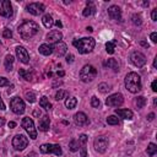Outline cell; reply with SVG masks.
Masks as SVG:
<instances>
[{"mask_svg":"<svg viewBox=\"0 0 157 157\" xmlns=\"http://www.w3.org/2000/svg\"><path fill=\"white\" fill-rule=\"evenodd\" d=\"M38 31H39V26L34 21L27 20L18 26V33L22 39H31L38 33Z\"/></svg>","mask_w":157,"mask_h":157,"instance_id":"6da1fadb","label":"cell"},{"mask_svg":"<svg viewBox=\"0 0 157 157\" xmlns=\"http://www.w3.org/2000/svg\"><path fill=\"white\" fill-rule=\"evenodd\" d=\"M74 47L78 50V53L81 54H87L90 52H92V49L96 45V40L92 37H83L81 39H75L72 42Z\"/></svg>","mask_w":157,"mask_h":157,"instance_id":"7a4b0ae2","label":"cell"},{"mask_svg":"<svg viewBox=\"0 0 157 157\" xmlns=\"http://www.w3.org/2000/svg\"><path fill=\"white\" fill-rule=\"evenodd\" d=\"M125 87L131 93H137L141 90V77L136 72H129L125 76Z\"/></svg>","mask_w":157,"mask_h":157,"instance_id":"3957f363","label":"cell"},{"mask_svg":"<svg viewBox=\"0 0 157 157\" xmlns=\"http://www.w3.org/2000/svg\"><path fill=\"white\" fill-rule=\"evenodd\" d=\"M97 76V69L93 65H85L80 71V78L83 82H91Z\"/></svg>","mask_w":157,"mask_h":157,"instance_id":"277c9868","label":"cell"},{"mask_svg":"<svg viewBox=\"0 0 157 157\" xmlns=\"http://www.w3.org/2000/svg\"><path fill=\"white\" fill-rule=\"evenodd\" d=\"M21 126L27 131V134L29 135V137L31 139H37V130H36V128H34V123H33V120L29 118V117H25L23 119H22V121H21Z\"/></svg>","mask_w":157,"mask_h":157,"instance_id":"5b68a950","label":"cell"},{"mask_svg":"<svg viewBox=\"0 0 157 157\" xmlns=\"http://www.w3.org/2000/svg\"><path fill=\"white\" fill-rule=\"evenodd\" d=\"M10 108L15 114H22L25 112L26 105H25V102L20 97H13L10 101Z\"/></svg>","mask_w":157,"mask_h":157,"instance_id":"8992f818","label":"cell"},{"mask_svg":"<svg viewBox=\"0 0 157 157\" xmlns=\"http://www.w3.org/2000/svg\"><path fill=\"white\" fill-rule=\"evenodd\" d=\"M108 144H109L108 137H105V136H98L93 141V147H94V150L98 153H104L105 150H107V147H108Z\"/></svg>","mask_w":157,"mask_h":157,"instance_id":"52a82bcc","label":"cell"},{"mask_svg":"<svg viewBox=\"0 0 157 157\" xmlns=\"http://www.w3.org/2000/svg\"><path fill=\"white\" fill-rule=\"evenodd\" d=\"M27 145H28V139H27L25 135L18 134V135H16V136L12 139V146H13L15 150L22 151V150H25V148L27 147Z\"/></svg>","mask_w":157,"mask_h":157,"instance_id":"ba28073f","label":"cell"},{"mask_svg":"<svg viewBox=\"0 0 157 157\" xmlns=\"http://www.w3.org/2000/svg\"><path fill=\"white\" fill-rule=\"evenodd\" d=\"M130 61L137 66V67H142L146 64V56L141 53V52H132L130 54Z\"/></svg>","mask_w":157,"mask_h":157,"instance_id":"9c48e42d","label":"cell"},{"mask_svg":"<svg viewBox=\"0 0 157 157\" xmlns=\"http://www.w3.org/2000/svg\"><path fill=\"white\" fill-rule=\"evenodd\" d=\"M40 152L42 153H54L56 156H60L63 153L61 151V147L55 144V145H52V144H43L40 146Z\"/></svg>","mask_w":157,"mask_h":157,"instance_id":"30bf717a","label":"cell"},{"mask_svg":"<svg viewBox=\"0 0 157 157\" xmlns=\"http://www.w3.org/2000/svg\"><path fill=\"white\" fill-rule=\"evenodd\" d=\"M123 102H124V98L121 93H113L105 99V104L108 107H119L123 104Z\"/></svg>","mask_w":157,"mask_h":157,"instance_id":"8fae6325","label":"cell"},{"mask_svg":"<svg viewBox=\"0 0 157 157\" xmlns=\"http://www.w3.org/2000/svg\"><path fill=\"white\" fill-rule=\"evenodd\" d=\"M26 10L29 13H32L34 16H38V15H40V13L44 12L45 7H44V5L42 2H31V4H28L26 6Z\"/></svg>","mask_w":157,"mask_h":157,"instance_id":"7c38bea8","label":"cell"},{"mask_svg":"<svg viewBox=\"0 0 157 157\" xmlns=\"http://www.w3.org/2000/svg\"><path fill=\"white\" fill-rule=\"evenodd\" d=\"M13 13L12 5L9 0H0V15L4 17H11Z\"/></svg>","mask_w":157,"mask_h":157,"instance_id":"4fadbf2b","label":"cell"},{"mask_svg":"<svg viewBox=\"0 0 157 157\" xmlns=\"http://www.w3.org/2000/svg\"><path fill=\"white\" fill-rule=\"evenodd\" d=\"M16 55H17V59H18L21 63H23V64H28V63H29V55H28L27 50H26L23 47L18 45V47L16 48Z\"/></svg>","mask_w":157,"mask_h":157,"instance_id":"5bb4252c","label":"cell"},{"mask_svg":"<svg viewBox=\"0 0 157 157\" xmlns=\"http://www.w3.org/2000/svg\"><path fill=\"white\" fill-rule=\"evenodd\" d=\"M108 15L112 20H115V21H120L121 20V10L119 6L117 5H112L108 7Z\"/></svg>","mask_w":157,"mask_h":157,"instance_id":"9a60e30c","label":"cell"},{"mask_svg":"<svg viewBox=\"0 0 157 157\" xmlns=\"http://www.w3.org/2000/svg\"><path fill=\"white\" fill-rule=\"evenodd\" d=\"M61 38H63V33L58 29H53L47 34V40L49 43H58L61 40Z\"/></svg>","mask_w":157,"mask_h":157,"instance_id":"2e32d148","label":"cell"},{"mask_svg":"<svg viewBox=\"0 0 157 157\" xmlns=\"http://www.w3.org/2000/svg\"><path fill=\"white\" fill-rule=\"evenodd\" d=\"M66 50H67V47H66V44L64 43V42H58V43H55L54 44V47H53V52L55 53V55L56 56H63V55H65V53H66Z\"/></svg>","mask_w":157,"mask_h":157,"instance_id":"e0dca14e","label":"cell"},{"mask_svg":"<svg viewBox=\"0 0 157 157\" xmlns=\"http://www.w3.org/2000/svg\"><path fill=\"white\" fill-rule=\"evenodd\" d=\"M74 121H75L76 125L83 126V125L88 124V117H87L83 112H78V113H76V114L74 115Z\"/></svg>","mask_w":157,"mask_h":157,"instance_id":"ac0fdd59","label":"cell"},{"mask_svg":"<svg viewBox=\"0 0 157 157\" xmlns=\"http://www.w3.org/2000/svg\"><path fill=\"white\" fill-rule=\"evenodd\" d=\"M94 12H96V6H94V4L92 2V1H87L86 2V7H85V10H83V16H86V17H88V16H92V15H94Z\"/></svg>","mask_w":157,"mask_h":157,"instance_id":"d6986e66","label":"cell"},{"mask_svg":"<svg viewBox=\"0 0 157 157\" xmlns=\"http://www.w3.org/2000/svg\"><path fill=\"white\" fill-rule=\"evenodd\" d=\"M115 114L123 119H128V120L132 119V112L130 109H119L118 108V109H115Z\"/></svg>","mask_w":157,"mask_h":157,"instance_id":"ffe728a7","label":"cell"},{"mask_svg":"<svg viewBox=\"0 0 157 157\" xmlns=\"http://www.w3.org/2000/svg\"><path fill=\"white\" fill-rule=\"evenodd\" d=\"M49 125H50V119H49L48 115H44L39 120V130L40 131H47V130H49Z\"/></svg>","mask_w":157,"mask_h":157,"instance_id":"44dd1931","label":"cell"},{"mask_svg":"<svg viewBox=\"0 0 157 157\" xmlns=\"http://www.w3.org/2000/svg\"><path fill=\"white\" fill-rule=\"evenodd\" d=\"M38 50L42 55H50L53 53V47L50 44H42V45H39Z\"/></svg>","mask_w":157,"mask_h":157,"instance_id":"7402d4cb","label":"cell"},{"mask_svg":"<svg viewBox=\"0 0 157 157\" xmlns=\"http://www.w3.org/2000/svg\"><path fill=\"white\" fill-rule=\"evenodd\" d=\"M42 22H43V26H44L45 28H52L53 25H54L53 17H52L49 13H47V15H44V16L42 17Z\"/></svg>","mask_w":157,"mask_h":157,"instance_id":"603a6c76","label":"cell"},{"mask_svg":"<svg viewBox=\"0 0 157 157\" xmlns=\"http://www.w3.org/2000/svg\"><path fill=\"white\" fill-rule=\"evenodd\" d=\"M13 61H15V59H13V56L11 55V54H7L6 56H5V69H6V71H11L12 70V67H13Z\"/></svg>","mask_w":157,"mask_h":157,"instance_id":"cb8c5ba5","label":"cell"},{"mask_svg":"<svg viewBox=\"0 0 157 157\" xmlns=\"http://www.w3.org/2000/svg\"><path fill=\"white\" fill-rule=\"evenodd\" d=\"M104 66H108L109 69H113L114 71H118L119 70V65H118V61L115 59H108L105 63H104Z\"/></svg>","mask_w":157,"mask_h":157,"instance_id":"d4e9b609","label":"cell"},{"mask_svg":"<svg viewBox=\"0 0 157 157\" xmlns=\"http://www.w3.org/2000/svg\"><path fill=\"white\" fill-rule=\"evenodd\" d=\"M39 105H40L42 108H44L45 110H50V109H52V103L48 101V98H47L45 96L40 97V99H39Z\"/></svg>","mask_w":157,"mask_h":157,"instance_id":"484cf974","label":"cell"},{"mask_svg":"<svg viewBox=\"0 0 157 157\" xmlns=\"http://www.w3.org/2000/svg\"><path fill=\"white\" fill-rule=\"evenodd\" d=\"M18 75H20L22 78H25L26 81H32V80H33V75H32V72L26 71L25 69H20V70H18Z\"/></svg>","mask_w":157,"mask_h":157,"instance_id":"4316f807","label":"cell"},{"mask_svg":"<svg viewBox=\"0 0 157 157\" xmlns=\"http://www.w3.org/2000/svg\"><path fill=\"white\" fill-rule=\"evenodd\" d=\"M76 104H77V99H76L75 97H70V98H67V99L65 101V105H66V108H69V109H74V108L76 107Z\"/></svg>","mask_w":157,"mask_h":157,"instance_id":"83f0119b","label":"cell"},{"mask_svg":"<svg viewBox=\"0 0 157 157\" xmlns=\"http://www.w3.org/2000/svg\"><path fill=\"white\" fill-rule=\"evenodd\" d=\"M69 148H70L71 152H76V151H78V148H80V144H78V141H77L76 139H72V140L70 141V144H69Z\"/></svg>","mask_w":157,"mask_h":157,"instance_id":"f1b7e54d","label":"cell"},{"mask_svg":"<svg viewBox=\"0 0 157 157\" xmlns=\"http://www.w3.org/2000/svg\"><path fill=\"white\" fill-rule=\"evenodd\" d=\"M115 40H112V42H107L105 43V50L108 54H113L114 53V49H115Z\"/></svg>","mask_w":157,"mask_h":157,"instance_id":"f546056e","label":"cell"},{"mask_svg":"<svg viewBox=\"0 0 157 157\" xmlns=\"http://www.w3.org/2000/svg\"><path fill=\"white\" fill-rule=\"evenodd\" d=\"M135 104L137 108H144L145 104H146V98L144 96H139L136 99H135Z\"/></svg>","mask_w":157,"mask_h":157,"instance_id":"4dcf8cb0","label":"cell"},{"mask_svg":"<svg viewBox=\"0 0 157 157\" xmlns=\"http://www.w3.org/2000/svg\"><path fill=\"white\" fill-rule=\"evenodd\" d=\"M146 152H147L148 156H153V155H156V152H157V146H156L153 142L148 144V147H147Z\"/></svg>","mask_w":157,"mask_h":157,"instance_id":"1f68e13d","label":"cell"},{"mask_svg":"<svg viewBox=\"0 0 157 157\" xmlns=\"http://www.w3.org/2000/svg\"><path fill=\"white\" fill-rule=\"evenodd\" d=\"M25 97H26V99H27L29 103H34V102H36V93L32 92V91H27V92L25 93Z\"/></svg>","mask_w":157,"mask_h":157,"instance_id":"d6a6232c","label":"cell"},{"mask_svg":"<svg viewBox=\"0 0 157 157\" xmlns=\"http://www.w3.org/2000/svg\"><path fill=\"white\" fill-rule=\"evenodd\" d=\"M67 96H69L67 91L59 90V91L55 93V99H56V101H60V99H63V98H65V97H67Z\"/></svg>","mask_w":157,"mask_h":157,"instance_id":"836d02e7","label":"cell"},{"mask_svg":"<svg viewBox=\"0 0 157 157\" xmlns=\"http://www.w3.org/2000/svg\"><path fill=\"white\" fill-rule=\"evenodd\" d=\"M98 90H99L102 93H107V92H108V91H110L112 88H110V86H109L108 83L102 82V83H99V85H98Z\"/></svg>","mask_w":157,"mask_h":157,"instance_id":"e575fe53","label":"cell"},{"mask_svg":"<svg viewBox=\"0 0 157 157\" xmlns=\"http://www.w3.org/2000/svg\"><path fill=\"white\" fill-rule=\"evenodd\" d=\"M131 21H132V23H134V25H136V26H140V25L142 23L141 16H140V15H137V13H134V15L131 16Z\"/></svg>","mask_w":157,"mask_h":157,"instance_id":"d590c367","label":"cell"},{"mask_svg":"<svg viewBox=\"0 0 157 157\" xmlns=\"http://www.w3.org/2000/svg\"><path fill=\"white\" fill-rule=\"evenodd\" d=\"M107 123H108L109 125H117V124L119 123V120H118V118H117L115 115H109V117L107 118Z\"/></svg>","mask_w":157,"mask_h":157,"instance_id":"8d00e7d4","label":"cell"},{"mask_svg":"<svg viewBox=\"0 0 157 157\" xmlns=\"http://www.w3.org/2000/svg\"><path fill=\"white\" fill-rule=\"evenodd\" d=\"M91 105H92L93 108H99L101 102H99V99H98L96 96H93V97L91 98Z\"/></svg>","mask_w":157,"mask_h":157,"instance_id":"74e56055","label":"cell"},{"mask_svg":"<svg viewBox=\"0 0 157 157\" xmlns=\"http://www.w3.org/2000/svg\"><path fill=\"white\" fill-rule=\"evenodd\" d=\"M78 144H80V146H85L86 145V142H87V136L85 135V134H81L80 136H78Z\"/></svg>","mask_w":157,"mask_h":157,"instance_id":"f35d334b","label":"cell"},{"mask_svg":"<svg viewBox=\"0 0 157 157\" xmlns=\"http://www.w3.org/2000/svg\"><path fill=\"white\" fill-rule=\"evenodd\" d=\"M2 37H4V38H11V37H12V32H11V29L5 28V29L2 31Z\"/></svg>","mask_w":157,"mask_h":157,"instance_id":"ab89813d","label":"cell"},{"mask_svg":"<svg viewBox=\"0 0 157 157\" xmlns=\"http://www.w3.org/2000/svg\"><path fill=\"white\" fill-rule=\"evenodd\" d=\"M7 85H9V80H7L6 77H1V76H0V87L7 86Z\"/></svg>","mask_w":157,"mask_h":157,"instance_id":"60d3db41","label":"cell"},{"mask_svg":"<svg viewBox=\"0 0 157 157\" xmlns=\"http://www.w3.org/2000/svg\"><path fill=\"white\" fill-rule=\"evenodd\" d=\"M80 156L81 157H87V151H86V147L85 146H81L80 147Z\"/></svg>","mask_w":157,"mask_h":157,"instance_id":"b9f144b4","label":"cell"},{"mask_svg":"<svg viewBox=\"0 0 157 157\" xmlns=\"http://www.w3.org/2000/svg\"><path fill=\"white\" fill-rule=\"evenodd\" d=\"M151 17H152V21H157V9H153L152 10Z\"/></svg>","mask_w":157,"mask_h":157,"instance_id":"7bdbcfd3","label":"cell"},{"mask_svg":"<svg viewBox=\"0 0 157 157\" xmlns=\"http://www.w3.org/2000/svg\"><path fill=\"white\" fill-rule=\"evenodd\" d=\"M150 37H151V40H152V43H157V33H156V32H152Z\"/></svg>","mask_w":157,"mask_h":157,"instance_id":"ee69618b","label":"cell"},{"mask_svg":"<svg viewBox=\"0 0 157 157\" xmlns=\"http://www.w3.org/2000/svg\"><path fill=\"white\" fill-rule=\"evenodd\" d=\"M151 87H152V91H153V92H157V80H155V81L152 82Z\"/></svg>","mask_w":157,"mask_h":157,"instance_id":"f6af8a7d","label":"cell"},{"mask_svg":"<svg viewBox=\"0 0 157 157\" xmlns=\"http://www.w3.org/2000/svg\"><path fill=\"white\" fill-rule=\"evenodd\" d=\"M66 61H67V63H72V61H74V55H72V54H69V55L66 56Z\"/></svg>","mask_w":157,"mask_h":157,"instance_id":"bcb514c9","label":"cell"},{"mask_svg":"<svg viewBox=\"0 0 157 157\" xmlns=\"http://www.w3.org/2000/svg\"><path fill=\"white\" fill-rule=\"evenodd\" d=\"M153 119H155V113H150V114L147 115V120H148V121H152Z\"/></svg>","mask_w":157,"mask_h":157,"instance_id":"7dc6e473","label":"cell"},{"mask_svg":"<svg viewBox=\"0 0 157 157\" xmlns=\"http://www.w3.org/2000/svg\"><path fill=\"white\" fill-rule=\"evenodd\" d=\"M140 44H141L142 47H145V48H148V43H147V42H145V40H141V42H140Z\"/></svg>","mask_w":157,"mask_h":157,"instance_id":"c3c4849f","label":"cell"},{"mask_svg":"<svg viewBox=\"0 0 157 157\" xmlns=\"http://www.w3.org/2000/svg\"><path fill=\"white\" fill-rule=\"evenodd\" d=\"M7 125H9V128H11V129H12V128H15V126H16V123H15V121H9V124H7Z\"/></svg>","mask_w":157,"mask_h":157,"instance_id":"681fc988","label":"cell"},{"mask_svg":"<svg viewBox=\"0 0 157 157\" xmlns=\"http://www.w3.org/2000/svg\"><path fill=\"white\" fill-rule=\"evenodd\" d=\"M0 109H1V110H4V109H5V104H4L2 99H1V97H0Z\"/></svg>","mask_w":157,"mask_h":157,"instance_id":"f907efd6","label":"cell"},{"mask_svg":"<svg viewBox=\"0 0 157 157\" xmlns=\"http://www.w3.org/2000/svg\"><path fill=\"white\" fill-rule=\"evenodd\" d=\"M56 75H58V76H60V77H63V76L65 75V72H64L63 70H60V71H56Z\"/></svg>","mask_w":157,"mask_h":157,"instance_id":"816d5d0a","label":"cell"},{"mask_svg":"<svg viewBox=\"0 0 157 157\" xmlns=\"http://www.w3.org/2000/svg\"><path fill=\"white\" fill-rule=\"evenodd\" d=\"M55 25H56V27H59V28H61V27H63V23H61V22H60L59 20H58V21L55 22Z\"/></svg>","mask_w":157,"mask_h":157,"instance_id":"f5cc1de1","label":"cell"},{"mask_svg":"<svg viewBox=\"0 0 157 157\" xmlns=\"http://www.w3.org/2000/svg\"><path fill=\"white\" fill-rule=\"evenodd\" d=\"M4 124H5V119H4V118H1V117H0V126H2V125H4Z\"/></svg>","mask_w":157,"mask_h":157,"instance_id":"db71d44e","label":"cell"},{"mask_svg":"<svg viewBox=\"0 0 157 157\" xmlns=\"http://www.w3.org/2000/svg\"><path fill=\"white\" fill-rule=\"evenodd\" d=\"M36 117H39L40 115V112H38V110H34V113H33Z\"/></svg>","mask_w":157,"mask_h":157,"instance_id":"11a10c76","label":"cell"},{"mask_svg":"<svg viewBox=\"0 0 157 157\" xmlns=\"http://www.w3.org/2000/svg\"><path fill=\"white\" fill-rule=\"evenodd\" d=\"M157 66V58H155V60H153V67H156Z\"/></svg>","mask_w":157,"mask_h":157,"instance_id":"9f6ffc18","label":"cell"},{"mask_svg":"<svg viewBox=\"0 0 157 157\" xmlns=\"http://www.w3.org/2000/svg\"><path fill=\"white\" fill-rule=\"evenodd\" d=\"M86 31H88V32H92V31H93V28H92V27H87V28H86Z\"/></svg>","mask_w":157,"mask_h":157,"instance_id":"6f0895ef","label":"cell"},{"mask_svg":"<svg viewBox=\"0 0 157 157\" xmlns=\"http://www.w3.org/2000/svg\"><path fill=\"white\" fill-rule=\"evenodd\" d=\"M15 157H20V156H15Z\"/></svg>","mask_w":157,"mask_h":157,"instance_id":"680465c9","label":"cell"}]
</instances>
